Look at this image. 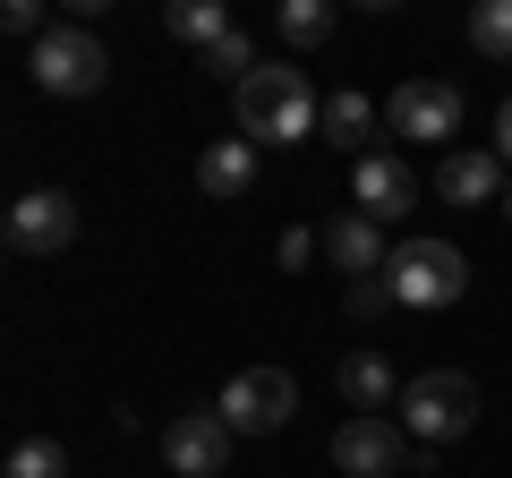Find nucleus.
<instances>
[{"mask_svg": "<svg viewBox=\"0 0 512 478\" xmlns=\"http://www.w3.org/2000/svg\"><path fill=\"white\" fill-rule=\"evenodd\" d=\"M282 43H325L333 35V0H282Z\"/></svg>", "mask_w": 512, "mask_h": 478, "instance_id": "obj_18", "label": "nucleus"}, {"mask_svg": "<svg viewBox=\"0 0 512 478\" xmlns=\"http://www.w3.org/2000/svg\"><path fill=\"white\" fill-rule=\"evenodd\" d=\"M308 257H316V231H282V248H274V265H282V274H299Z\"/></svg>", "mask_w": 512, "mask_h": 478, "instance_id": "obj_23", "label": "nucleus"}, {"mask_svg": "<svg viewBox=\"0 0 512 478\" xmlns=\"http://www.w3.org/2000/svg\"><path fill=\"white\" fill-rule=\"evenodd\" d=\"M231 427H222V410H180V419L163 427V461L180 478H222L231 470Z\"/></svg>", "mask_w": 512, "mask_h": 478, "instance_id": "obj_8", "label": "nucleus"}, {"mask_svg": "<svg viewBox=\"0 0 512 478\" xmlns=\"http://www.w3.org/2000/svg\"><path fill=\"white\" fill-rule=\"evenodd\" d=\"M35 86L43 94H60V103H86V94H103V77H111V52L86 35V26H52V35L35 43Z\"/></svg>", "mask_w": 512, "mask_h": 478, "instance_id": "obj_5", "label": "nucleus"}, {"mask_svg": "<svg viewBox=\"0 0 512 478\" xmlns=\"http://www.w3.org/2000/svg\"><path fill=\"white\" fill-rule=\"evenodd\" d=\"M393 359H384V350H350L342 359V402L359 410V419H384V402H393Z\"/></svg>", "mask_w": 512, "mask_h": 478, "instance_id": "obj_14", "label": "nucleus"}, {"mask_svg": "<svg viewBox=\"0 0 512 478\" xmlns=\"http://www.w3.org/2000/svg\"><path fill=\"white\" fill-rule=\"evenodd\" d=\"M325 257H333V274L376 282L384 265H393V248H384V222H367L359 205H350V214H333V222H325Z\"/></svg>", "mask_w": 512, "mask_h": 478, "instance_id": "obj_10", "label": "nucleus"}, {"mask_svg": "<svg viewBox=\"0 0 512 478\" xmlns=\"http://www.w3.org/2000/svg\"><path fill=\"white\" fill-rule=\"evenodd\" d=\"M436 197H444V205H504V154L453 146V154L436 163Z\"/></svg>", "mask_w": 512, "mask_h": 478, "instance_id": "obj_11", "label": "nucleus"}, {"mask_svg": "<svg viewBox=\"0 0 512 478\" xmlns=\"http://www.w3.org/2000/svg\"><path fill=\"white\" fill-rule=\"evenodd\" d=\"M384 308H393V282H350V316H384Z\"/></svg>", "mask_w": 512, "mask_h": 478, "instance_id": "obj_21", "label": "nucleus"}, {"mask_svg": "<svg viewBox=\"0 0 512 478\" xmlns=\"http://www.w3.org/2000/svg\"><path fill=\"white\" fill-rule=\"evenodd\" d=\"M163 26H171L180 43H197V52H214V43L231 35V9H222V0H171Z\"/></svg>", "mask_w": 512, "mask_h": 478, "instance_id": "obj_16", "label": "nucleus"}, {"mask_svg": "<svg viewBox=\"0 0 512 478\" xmlns=\"http://www.w3.org/2000/svg\"><path fill=\"white\" fill-rule=\"evenodd\" d=\"M427 461L436 453L402 419H342L333 427V470L342 478H402V470H427Z\"/></svg>", "mask_w": 512, "mask_h": 478, "instance_id": "obj_3", "label": "nucleus"}, {"mask_svg": "<svg viewBox=\"0 0 512 478\" xmlns=\"http://www.w3.org/2000/svg\"><path fill=\"white\" fill-rule=\"evenodd\" d=\"M69 239H77V197L35 188V197L9 205V248H18V257H60Z\"/></svg>", "mask_w": 512, "mask_h": 478, "instance_id": "obj_9", "label": "nucleus"}, {"mask_svg": "<svg viewBox=\"0 0 512 478\" xmlns=\"http://www.w3.org/2000/svg\"><path fill=\"white\" fill-rule=\"evenodd\" d=\"M495 154L512 163V103H504V120H495Z\"/></svg>", "mask_w": 512, "mask_h": 478, "instance_id": "obj_24", "label": "nucleus"}, {"mask_svg": "<svg viewBox=\"0 0 512 478\" xmlns=\"http://www.w3.org/2000/svg\"><path fill=\"white\" fill-rule=\"evenodd\" d=\"M197 188L222 197V205L248 197V188H256V146H248V137H214V146L197 154Z\"/></svg>", "mask_w": 512, "mask_h": 478, "instance_id": "obj_13", "label": "nucleus"}, {"mask_svg": "<svg viewBox=\"0 0 512 478\" xmlns=\"http://www.w3.org/2000/svg\"><path fill=\"white\" fill-rule=\"evenodd\" d=\"M214 410H222V427H231V436H274V427L299 410V385H291L282 368H239L231 385H222Z\"/></svg>", "mask_w": 512, "mask_h": 478, "instance_id": "obj_7", "label": "nucleus"}, {"mask_svg": "<svg viewBox=\"0 0 512 478\" xmlns=\"http://www.w3.org/2000/svg\"><path fill=\"white\" fill-rule=\"evenodd\" d=\"M205 69H214V77H231V86H239V77H256V43L239 35V26H231V35H222L214 52H205Z\"/></svg>", "mask_w": 512, "mask_h": 478, "instance_id": "obj_20", "label": "nucleus"}, {"mask_svg": "<svg viewBox=\"0 0 512 478\" xmlns=\"http://www.w3.org/2000/svg\"><path fill=\"white\" fill-rule=\"evenodd\" d=\"M376 129H384V111L367 103V94H325V146H342V154H376Z\"/></svg>", "mask_w": 512, "mask_h": 478, "instance_id": "obj_15", "label": "nucleus"}, {"mask_svg": "<svg viewBox=\"0 0 512 478\" xmlns=\"http://www.w3.org/2000/svg\"><path fill=\"white\" fill-rule=\"evenodd\" d=\"M384 282H393V308H453L470 291V265H461L453 239H402Z\"/></svg>", "mask_w": 512, "mask_h": 478, "instance_id": "obj_4", "label": "nucleus"}, {"mask_svg": "<svg viewBox=\"0 0 512 478\" xmlns=\"http://www.w3.org/2000/svg\"><path fill=\"white\" fill-rule=\"evenodd\" d=\"M9 478H69V453H60V444H18V453H9Z\"/></svg>", "mask_w": 512, "mask_h": 478, "instance_id": "obj_19", "label": "nucleus"}, {"mask_svg": "<svg viewBox=\"0 0 512 478\" xmlns=\"http://www.w3.org/2000/svg\"><path fill=\"white\" fill-rule=\"evenodd\" d=\"M470 52L512 60V0H478V9H470Z\"/></svg>", "mask_w": 512, "mask_h": 478, "instance_id": "obj_17", "label": "nucleus"}, {"mask_svg": "<svg viewBox=\"0 0 512 478\" xmlns=\"http://www.w3.org/2000/svg\"><path fill=\"white\" fill-rule=\"evenodd\" d=\"M0 26H9V35H52V26H43V9H35V0H9V9H0Z\"/></svg>", "mask_w": 512, "mask_h": 478, "instance_id": "obj_22", "label": "nucleus"}, {"mask_svg": "<svg viewBox=\"0 0 512 478\" xmlns=\"http://www.w3.org/2000/svg\"><path fill=\"white\" fill-rule=\"evenodd\" d=\"M393 419L410 427V436L436 453V444H453V436H470V419H478V385L461 368H427V376H410L402 385V410Z\"/></svg>", "mask_w": 512, "mask_h": 478, "instance_id": "obj_2", "label": "nucleus"}, {"mask_svg": "<svg viewBox=\"0 0 512 478\" xmlns=\"http://www.w3.org/2000/svg\"><path fill=\"white\" fill-rule=\"evenodd\" d=\"M504 214H512V180H504Z\"/></svg>", "mask_w": 512, "mask_h": 478, "instance_id": "obj_25", "label": "nucleus"}, {"mask_svg": "<svg viewBox=\"0 0 512 478\" xmlns=\"http://www.w3.org/2000/svg\"><path fill=\"white\" fill-rule=\"evenodd\" d=\"M239 137L248 146H308L325 129V94L291 69V60H256V77H239Z\"/></svg>", "mask_w": 512, "mask_h": 478, "instance_id": "obj_1", "label": "nucleus"}, {"mask_svg": "<svg viewBox=\"0 0 512 478\" xmlns=\"http://www.w3.org/2000/svg\"><path fill=\"white\" fill-rule=\"evenodd\" d=\"M384 137H410V146H444V137H461V86H444V77H410V86H393V103H384Z\"/></svg>", "mask_w": 512, "mask_h": 478, "instance_id": "obj_6", "label": "nucleus"}, {"mask_svg": "<svg viewBox=\"0 0 512 478\" xmlns=\"http://www.w3.org/2000/svg\"><path fill=\"white\" fill-rule=\"evenodd\" d=\"M350 188H359V214H367V222H402L410 205H419V180H410V171L393 163V154H384V146L367 154L359 171H350Z\"/></svg>", "mask_w": 512, "mask_h": 478, "instance_id": "obj_12", "label": "nucleus"}]
</instances>
